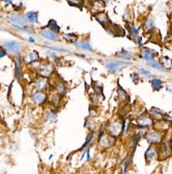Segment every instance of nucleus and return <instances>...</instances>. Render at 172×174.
<instances>
[{
	"label": "nucleus",
	"instance_id": "3",
	"mask_svg": "<svg viewBox=\"0 0 172 174\" xmlns=\"http://www.w3.org/2000/svg\"><path fill=\"white\" fill-rule=\"evenodd\" d=\"M104 65L108 69V71H110L111 73H115V72L122 70V67L132 65V63L128 61H120V60H106L104 61Z\"/></svg>",
	"mask_w": 172,
	"mask_h": 174
},
{
	"label": "nucleus",
	"instance_id": "39",
	"mask_svg": "<svg viewBox=\"0 0 172 174\" xmlns=\"http://www.w3.org/2000/svg\"><path fill=\"white\" fill-rule=\"evenodd\" d=\"M6 54H7L6 50L4 49V47H3V46H1V45H0V58L4 57Z\"/></svg>",
	"mask_w": 172,
	"mask_h": 174
},
{
	"label": "nucleus",
	"instance_id": "29",
	"mask_svg": "<svg viewBox=\"0 0 172 174\" xmlns=\"http://www.w3.org/2000/svg\"><path fill=\"white\" fill-rule=\"evenodd\" d=\"M62 37L66 42L73 43V44H75L78 41V36L76 34H63Z\"/></svg>",
	"mask_w": 172,
	"mask_h": 174
},
{
	"label": "nucleus",
	"instance_id": "36",
	"mask_svg": "<svg viewBox=\"0 0 172 174\" xmlns=\"http://www.w3.org/2000/svg\"><path fill=\"white\" fill-rule=\"evenodd\" d=\"M23 61H24V58H23V57H16V60H15V66L21 69V68H22V66H23Z\"/></svg>",
	"mask_w": 172,
	"mask_h": 174
},
{
	"label": "nucleus",
	"instance_id": "17",
	"mask_svg": "<svg viewBox=\"0 0 172 174\" xmlns=\"http://www.w3.org/2000/svg\"><path fill=\"white\" fill-rule=\"evenodd\" d=\"M149 114L154 119H155L157 121H161V120H164V117L167 114H165L163 111H161L160 109L158 108H151L149 111Z\"/></svg>",
	"mask_w": 172,
	"mask_h": 174
},
{
	"label": "nucleus",
	"instance_id": "26",
	"mask_svg": "<svg viewBox=\"0 0 172 174\" xmlns=\"http://www.w3.org/2000/svg\"><path fill=\"white\" fill-rule=\"evenodd\" d=\"M155 27V19L154 17L147 18L144 22V30L145 31H151Z\"/></svg>",
	"mask_w": 172,
	"mask_h": 174
},
{
	"label": "nucleus",
	"instance_id": "15",
	"mask_svg": "<svg viewBox=\"0 0 172 174\" xmlns=\"http://www.w3.org/2000/svg\"><path fill=\"white\" fill-rule=\"evenodd\" d=\"M31 99L34 103L36 104H43L47 101V94L45 92H41V91H36L31 95Z\"/></svg>",
	"mask_w": 172,
	"mask_h": 174
},
{
	"label": "nucleus",
	"instance_id": "7",
	"mask_svg": "<svg viewBox=\"0 0 172 174\" xmlns=\"http://www.w3.org/2000/svg\"><path fill=\"white\" fill-rule=\"evenodd\" d=\"M172 152V146L171 144H168L166 142L162 141L160 146V149H159V159L160 160H165L169 157L171 155Z\"/></svg>",
	"mask_w": 172,
	"mask_h": 174
},
{
	"label": "nucleus",
	"instance_id": "6",
	"mask_svg": "<svg viewBox=\"0 0 172 174\" xmlns=\"http://www.w3.org/2000/svg\"><path fill=\"white\" fill-rule=\"evenodd\" d=\"M115 142H116V138L108 135V133H104V136L98 140V144L100 145L101 148L106 149L111 147L113 144H115Z\"/></svg>",
	"mask_w": 172,
	"mask_h": 174
},
{
	"label": "nucleus",
	"instance_id": "22",
	"mask_svg": "<svg viewBox=\"0 0 172 174\" xmlns=\"http://www.w3.org/2000/svg\"><path fill=\"white\" fill-rule=\"evenodd\" d=\"M55 90H56V92H57V94L59 96H64L66 93V91H68V89H66V85L61 81H58L55 84Z\"/></svg>",
	"mask_w": 172,
	"mask_h": 174
},
{
	"label": "nucleus",
	"instance_id": "44",
	"mask_svg": "<svg viewBox=\"0 0 172 174\" xmlns=\"http://www.w3.org/2000/svg\"><path fill=\"white\" fill-rule=\"evenodd\" d=\"M3 2L5 4H13V1H10V0H4Z\"/></svg>",
	"mask_w": 172,
	"mask_h": 174
},
{
	"label": "nucleus",
	"instance_id": "30",
	"mask_svg": "<svg viewBox=\"0 0 172 174\" xmlns=\"http://www.w3.org/2000/svg\"><path fill=\"white\" fill-rule=\"evenodd\" d=\"M150 84H151L152 89H154L155 91H159V90H161L163 88V81L161 79L152 78L151 81H150Z\"/></svg>",
	"mask_w": 172,
	"mask_h": 174
},
{
	"label": "nucleus",
	"instance_id": "16",
	"mask_svg": "<svg viewBox=\"0 0 172 174\" xmlns=\"http://www.w3.org/2000/svg\"><path fill=\"white\" fill-rule=\"evenodd\" d=\"M74 45H75V47H77L78 49L83 50V51H88V52L93 51L90 43L88 41H86V40H80V41H77Z\"/></svg>",
	"mask_w": 172,
	"mask_h": 174
},
{
	"label": "nucleus",
	"instance_id": "24",
	"mask_svg": "<svg viewBox=\"0 0 172 174\" xmlns=\"http://www.w3.org/2000/svg\"><path fill=\"white\" fill-rule=\"evenodd\" d=\"M47 27H49L48 29H50L51 31H53V33H55V34H58L61 29L60 26L57 24V22L53 19L49 20V22H48V24H47Z\"/></svg>",
	"mask_w": 172,
	"mask_h": 174
},
{
	"label": "nucleus",
	"instance_id": "38",
	"mask_svg": "<svg viewBox=\"0 0 172 174\" xmlns=\"http://www.w3.org/2000/svg\"><path fill=\"white\" fill-rule=\"evenodd\" d=\"M15 76H16V78H18V79H20L21 76H22L21 75V69L16 66H15Z\"/></svg>",
	"mask_w": 172,
	"mask_h": 174
},
{
	"label": "nucleus",
	"instance_id": "21",
	"mask_svg": "<svg viewBox=\"0 0 172 174\" xmlns=\"http://www.w3.org/2000/svg\"><path fill=\"white\" fill-rule=\"evenodd\" d=\"M117 97L122 102H125V101L129 99V95H128L127 91L125 89H122L119 85H118V87H117Z\"/></svg>",
	"mask_w": 172,
	"mask_h": 174
},
{
	"label": "nucleus",
	"instance_id": "35",
	"mask_svg": "<svg viewBox=\"0 0 172 174\" xmlns=\"http://www.w3.org/2000/svg\"><path fill=\"white\" fill-rule=\"evenodd\" d=\"M100 97L101 96L100 95H96V94H90V100H91V102H92V104H96V103H99L100 102Z\"/></svg>",
	"mask_w": 172,
	"mask_h": 174
},
{
	"label": "nucleus",
	"instance_id": "1",
	"mask_svg": "<svg viewBox=\"0 0 172 174\" xmlns=\"http://www.w3.org/2000/svg\"><path fill=\"white\" fill-rule=\"evenodd\" d=\"M125 128V120H114V121H111L108 123V125L106 126V130H107V133L114 138H118L122 133L123 132Z\"/></svg>",
	"mask_w": 172,
	"mask_h": 174
},
{
	"label": "nucleus",
	"instance_id": "42",
	"mask_svg": "<svg viewBox=\"0 0 172 174\" xmlns=\"http://www.w3.org/2000/svg\"><path fill=\"white\" fill-rule=\"evenodd\" d=\"M168 10H169V13H172V1H170L168 3Z\"/></svg>",
	"mask_w": 172,
	"mask_h": 174
},
{
	"label": "nucleus",
	"instance_id": "9",
	"mask_svg": "<svg viewBox=\"0 0 172 174\" xmlns=\"http://www.w3.org/2000/svg\"><path fill=\"white\" fill-rule=\"evenodd\" d=\"M144 157H145L146 163H149V162H152V160H158L159 159V150H158L157 146L150 145L148 147V149L146 150V152H145Z\"/></svg>",
	"mask_w": 172,
	"mask_h": 174
},
{
	"label": "nucleus",
	"instance_id": "5",
	"mask_svg": "<svg viewBox=\"0 0 172 174\" xmlns=\"http://www.w3.org/2000/svg\"><path fill=\"white\" fill-rule=\"evenodd\" d=\"M145 139L146 141L148 142L150 145H158V144H161L163 141V133L159 130H155V129H152V130H149V132H146L145 133Z\"/></svg>",
	"mask_w": 172,
	"mask_h": 174
},
{
	"label": "nucleus",
	"instance_id": "41",
	"mask_svg": "<svg viewBox=\"0 0 172 174\" xmlns=\"http://www.w3.org/2000/svg\"><path fill=\"white\" fill-rule=\"evenodd\" d=\"M136 42H137V44H138L139 47H142V37L141 36L138 37V39L136 40Z\"/></svg>",
	"mask_w": 172,
	"mask_h": 174
},
{
	"label": "nucleus",
	"instance_id": "4",
	"mask_svg": "<svg viewBox=\"0 0 172 174\" xmlns=\"http://www.w3.org/2000/svg\"><path fill=\"white\" fill-rule=\"evenodd\" d=\"M155 119L150 115H141L140 117H138L136 122V127L140 128V129H148L151 126H154Z\"/></svg>",
	"mask_w": 172,
	"mask_h": 174
},
{
	"label": "nucleus",
	"instance_id": "20",
	"mask_svg": "<svg viewBox=\"0 0 172 174\" xmlns=\"http://www.w3.org/2000/svg\"><path fill=\"white\" fill-rule=\"evenodd\" d=\"M127 28L129 29V31H130V37L131 39L133 40V41L136 42V40L138 39L139 37V30L141 29V27H135V26L133 25V24H127Z\"/></svg>",
	"mask_w": 172,
	"mask_h": 174
},
{
	"label": "nucleus",
	"instance_id": "43",
	"mask_svg": "<svg viewBox=\"0 0 172 174\" xmlns=\"http://www.w3.org/2000/svg\"><path fill=\"white\" fill-rule=\"evenodd\" d=\"M28 42H30V43H34V42H36V40H34L33 38H32V37H29V38H28Z\"/></svg>",
	"mask_w": 172,
	"mask_h": 174
},
{
	"label": "nucleus",
	"instance_id": "11",
	"mask_svg": "<svg viewBox=\"0 0 172 174\" xmlns=\"http://www.w3.org/2000/svg\"><path fill=\"white\" fill-rule=\"evenodd\" d=\"M95 20L98 21V22L100 23L105 29H107V27H108L110 24H111V21H110V19H109L108 15H107L105 12L96 13V14H95Z\"/></svg>",
	"mask_w": 172,
	"mask_h": 174
},
{
	"label": "nucleus",
	"instance_id": "32",
	"mask_svg": "<svg viewBox=\"0 0 172 174\" xmlns=\"http://www.w3.org/2000/svg\"><path fill=\"white\" fill-rule=\"evenodd\" d=\"M68 3L69 5H72V6H75V7H79L80 10H82V6L84 5V1H82V0H69Z\"/></svg>",
	"mask_w": 172,
	"mask_h": 174
},
{
	"label": "nucleus",
	"instance_id": "27",
	"mask_svg": "<svg viewBox=\"0 0 172 174\" xmlns=\"http://www.w3.org/2000/svg\"><path fill=\"white\" fill-rule=\"evenodd\" d=\"M95 130H91V132L88 133V136H86V140L84 142V144H83V146L81 147V150H83V149H85V148H87V147H89L90 146V144H91V142H92L93 140V138H95Z\"/></svg>",
	"mask_w": 172,
	"mask_h": 174
},
{
	"label": "nucleus",
	"instance_id": "14",
	"mask_svg": "<svg viewBox=\"0 0 172 174\" xmlns=\"http://www.w3.org/2000/svg\"><path fill=\"white\" fill-rule=\"evenodd\" d=\"M158 55V53L154 51V50L149 49V48H142L141 52H140V57L143 60L149 61H152V60H155V57Z\"/></svg>",
	"mask_w": 172,
	"mask_h": 174
},
{
	"label": "nucleus",
	"instance_id": "28",
	"mask_svg": "<svg viewBox=\"0 0 172 174\" xmlns=\"http://www.w3.org/2000/svg\"><path fill=\"white\" fill-rule=\"evenodd\" d=\"M147 65H148L149 67H152V68L157 69V70H159V71H165V68L163 67V65L157 60H152V61H147Z\"/></svg>",
	"mask_w": 172,
	"mask_h": 174
},
{
	"label": "nucleus",
	"instance_id": "13",
	"mask_svg": "<svg viewBox=\"0 0 172 174\" xmlns=\"http://www.w3.org/2000/svg\"><path fill=\"white\" fill-rule=\"evenodd\" d=\"M39 74H41L42 77L48 78V77H50L53 74V72H54V66L51 65L50 63H47V64H45V65L39 67Z\"/></svg>",
	"mask_w": 172,
	"mask_h": 174
},
{
	"label": "nucleus",
	"instance_id": "40",
	"mask_svg": "<svg viewBox=\"0 0 172 174\" xmlns=\"http://www.w3.org/2000/svg\"><path fill=\"white\" fill-rule=\"evenodd\" d=\"M164 120H165L166 122H168V123H172V117L168 116V115H166V116L164 117Z\"/></svg>",
	"mask_w": 172,
	"mask_h": 174
},
{
	"label": "nucleus",
	"instance_id": "8",
	"mask_svg": "<svg viewBox=\"0 0 172 174\" xmlns=\"http://www.w3.org/2000/svg\"><path fill=\"white\" fill-rule=\"evenodd\" d=\"M9 20L13 24L20 25V26H23V25L28 24L27 20H26L25 15H21V14H18V13H13V14H10L9 16Z\"/></svg>",
	"mask_w": 172,
	"mask_h": 174
},
{
	"label": "nucleus",
	"instance_id": "12",
	"mask_svg": "<svg viewBox=\"0 0 172 174\" xmlns=\"http://www.w3.org/2000/svg\"><path fill=\"white\" fill-rule=\"evenodd\" d=\"M39 36H41L42 38L48 40V41H52V42H56L59 40L58 34L53 33V31H51L50 29L48 28H42L41 31H39Z\"/></svg>",
	"mask_w": 172,
	"mask_h": 174
},
{
	"label": "nucleus",
	"instance_id": "34",
	"mask_svg": "<svg viewBox=\"0 0 172 174\" xmlns=\"http://www.w3.org/2000/svg\"><path fill=\"white\" fill-rule=\"evenodd\" d=\"M45 48L49 50H52V51H56V52H66L68 50L66 49H63V48H60V47H55V46H44Z\"/></svg>",
	"mask_w": 172,
	"mask_h": 174
},
{
	"label": "nucleus",
	"instance_id": "18",
	"mask_svg": "<svg viewBox=\"0 0 172 174\" xmlns=\"http://www.w3.org/2000/svg\"><path fill=\"white\" fill-rule=\"evenodd\" d=\"M48 79L47 78H44V77H39V78L36 79V84H34V87H36V91H41L43 92L44 90H46L48 88Z\"/></svg>",
	"mask_w": 172,
	"mask_h": 174
},
{
	"label": "nucleus",
	"instance_id": "2",
	"mask_svg": "<svg viewBox=\"0 0 172 174\" xmlns=\"http://www.w3.org/2000/svg\"><path fill=\"white\" fill-rule=\"evenodd\" d=\"M2 46L4 47V49L6 50L7 53L12 54L13 57H20L21 53L23 52L24 46L22 45V43L15 41V40H9V41H4Z\"/></svg>",
	"mask_w": 172,
	"mask_h": 174
},
{
	"label": "nucleus",
	"instance_id": "23",
	"mask_svg": "<svg viewBox=\"0 0 172 174\" xmlns=\"http://www.w3.org/2000/svg\"><path fill=\"white\" fill-rule=\"evenodd\" d=\"M115 55L118 57L125 58V60H132V58L134 57L133 52L129 51V50H125V49H122V50H120V51L116 52V53H115Z\"/></svg>",
	"mask_w": 172,
	"mask_h": 174
},
{
	"label": "nucleus",
	"instance_id": "10",
	"mask_svg": "<svg viewBox=\"0 0 172 174\" xmlns=\"http://www.w3.org/2000/svg\"><path fill=\"white\" fill-rule=\"evenodd\" d=\"M106 30H108L109 33L114 37H125V29H123L120 25H118V24H114L112 22L108 27H107Z\"/></svg>",
	"mask_w": 172,
	"mask_h": 174
},
{
	"label": "nucleus",
	"instance_id": "37",
	"mask_svg": "<svg viewBox=\"0 0 172 174\" xmlns=\"http://www.w3.org/2000/svg\"><path fill=\"white\" fill-rule=\"evenodd\" d=\"M131 78H132V80H133L134 84L137 85L139 82V80H140V76H139L138 73H135V72H134V73L131 74Z\"/></svg>",
	"mask_w": 172,
	"mask_h": 174
},
{
	"label": "nucleus",
	"instance_id": "33",
	"mask_svg": "<svg viewBox=\"0 0 172 174\" xmlns=\"http://www.w3.org/2000/svg\"><path fill=\"white\" fill-rule=\"evenodd\" d=\"M138 71H139V74H141L144 78H148V77L152 76L151 72L146 70V69H144V68H138Z\"/></svg>",
	"mask_w": 172,
	"mask_h": 174
},
{
	"label": "nucleus",
	"instance_id": "31",
	"mask_svg": "<svg viewBox=\"0 0 172 174\" xmlns=\"http://www.w3.org/2000/svg\"><path fill=\"white\" fill-rule=\"evenodd\" d=\"M46 119L49 120L51 122L56 121V119H57V114H56L53 109H49V111L47 112V114H46Z\"/></svg>",
	"mask_w": 172,
	"mask_h": 174
},
{
	"label": "nucleus",
	"instance_id": "25",
	"mask_svg": "<svg viewBox=\"0 0 172 174\" xmlns=\"http://www.w3.org/2000/svg\"><path fill=\"white\" fill-rule=\"evenodd\" d=\"M26 20L28 23H37V12H27L25 14Z\"/></svg>",
	"mask_w": 172,
	"mask_h": 174
},
{
	"label": "nucleus",
	"instance_id": "19",
	"mask_svg": "<svg viewBox=\"0 0 172 174\" xmlns=\"http://www.w3.org/2000/svg\"><path fill=\"white\" fill-rule=\"evenodd\" d=\"M39 52L36 51V50H33V51H30L28 52L27 54H26L25 58H24V61H26L27 64H32V63H36V61H39Z\"/></svg>",
	"mask_w": 172,
	"mask_h": 174
}]
</instances>
